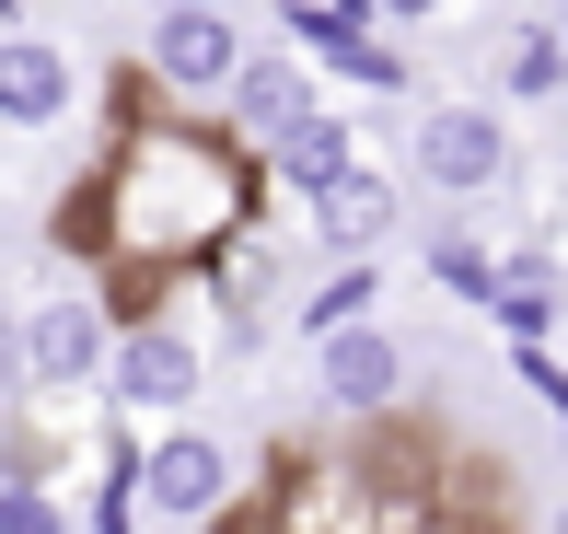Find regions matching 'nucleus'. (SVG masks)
<instances>
[{"mask_svg": "<svg viewBox=\"0 0 568 534\" xmlns=\"http://www.w3.org/2000/svg\"><path fill=\"white\" fill-rule=\"evenodd\" d=\"M395 221H406V198H395V174H372V163H348L337 187L314 198V244L325 256H372V244H395Z\"/></svg>", "mask_w": 568, "mask_h": 534, "instance_id": "1a4fd4ad", "label": "nucleus"}, {"mask_svg": "<svg viewBox=\"0 0 568 534\" xmlns=\"http://www.w3.org/2000/svg\"><path fill=\"white\" fill-rule=\"evenodd\" d=\"M348 163H359V129H348L337 105H325V117H302L291 140H267V174H278L291 198H325V187H337Z\"/></svg>", "mask_w": 568, "mask_h": 534, "instance_id": "9d476101", "label": "nucleus"}, {"mask_svg": "<svg viewBox=\"0 0 568 534\" xmlns=\"http://www.w3.org/2000/svg\"><path fill=\"white\" fill-rule=\"evenodd\" d=\"M557 36H568V0H557Z\"/></svg>", "mask_w": 568, "mask_h": 534, "instance_id": "6ab92c4d", "label": "nucleus"}, {"mask_svg": "<svg viewBox=\"0 0 568 534\" xmlns=\"http://www.w3.org/2000/svg\"><path fill=\"white\" fill-rule=\"evenodd\" d=\"M499 105H568V36H557V12L499 36Z\"/></svg>", "mask_w": 568, "mask_h": 534, "instance_id": "9b49d317", "label": "nucleus"}, {"mask_svg": "<svg viewBox=\"0 0 568 534\" xmlns=\"http://www.w3.org/2000/svg\"><path fill=\"white\" fill-rule=\"evenodd\" d=\"M0 534H70V512L36 488V476H12V488H0Z\"/></svg>", "mask_w": 568, "mask_h": 534, "instance_id": "2eb2a0df", "label": "nucleus"}, {"mask_svg": "<svg viewBox=\"0 0 568 534\" xmlns=\"http://www.w3.org/2000/svg\"><path fill=\"white\" fill-rule=\"evenodd\" d=\"M510 105L499 93H442V105H418V129H406V174H418L429 198H499L510 187Z\"/></svg>", "mask_w": 568, "mask_h": 534, "instance_id": "f257e3e1", "label": "nucleus"}, {"mask_svg": "<svg viewBox=\"0 0 568 534\" xmlns=\"http://www.w3.org/2000/svg\"><path fill=\"white\" fill-rule=\"evenodd\" d=\"M140 59H151V82H163L174 105H232L255 47H244V23H232V0H197V12H151Z\"/></svg>", "mask_w": 568, "mask_h": 534, "instance_id": "7ed1b4c3", "label": "nucleus"}, {"mask_svg": "<svg viewBox=\"0 0 568 534\" xmlns=\"http://www.w3.org/2000/svg\"><path fill=\"white\" fill-rule=\"evenodd\" d=\"M221 500H232V442H221V430H197V419L151 430V453H140V512H151V523H210Z\"/></svg>", "mask_w": 568, "mask_h": 534, "instance_id": "39448f33", "label": "nucleus"}, {"mask_svg": "<svg viewBox=\"0 0 568 534\" xmlns=\"http://www.w3.org/2000/svg\"><path fill=\"white\" fill-rule=\"evenodd\" d=\"M546 534H568V500H557V523H546Z\"/></svg>", "mask_w": 568, "mask_h": 534, "instance_id": "a211bd4d", "label": "nucleus"}, {"mask_svg": "<svg viewBox=\"0 0 568 534\" xmlns=\"http://www.w3.org/2000/svg\"><path fill=\"white\" fill-rule=\"evenodd\" d=\"M70 105H82V59H70L47 23H12V36H0V117H12L23 140H47V129H70Z\"/></svg>", "mask_w": 568, "mask_h": 534, "instance_id": "0eeeda50", "label": "nucleus"}, {"mask_svg": "<svg viewBox=\"0 0 568 534\" xmlns=\"http://www.w3.org/2000/svg\"><path fill=\"white\" fill-rule=\"evenodd\" d=\"M302 117H325V93H314V59H302V47H255V59H244V82H232V129H244V151L291 140Z\"/></svg>", "mask_w": 568, "mask_h": 534, "instance_id": "6e6552de", "label": "nucleus"}, {"mask_svg": "<svg viewBox=\"0 0 568 534\" xmlns=\"http://www.w3.org/2000/svg\"><path fill=\"white\" fill-rule=\"evenodd\" d=\"M348 12H359V23H442L453 0H348Z\"/></svg>", "mask_w": 568, "mask_h": 534, "instance_id": "dca6fc26", "label": "nucleus"}, {"mask_svg": "<svg viewBox=\"0 0 568 534\" xmlns=\"http://www.w3.org/2000/svg\"><path fill=\"white\" fill-rule=\"evenodd\" d=\"M151 12H197V0H151Z\"/></svg>", "mask_w": 568, "mask_h": 534, "instance_id": "f3484780", "label": "nucleus"}, {"mask_svg": "<svg viewBox=\"0 0 568 534\" xmlns=\"http://www.w3.org/2000/svg\"><path fill=\"white\" fill-rule=\"evenodd\" d=\"M93 372H116V325L93 291H47L23 302V337H12V384L23 395H82Z\"/></svg>", "mask_w": 568, "mask_h": 534, "instance_id": "f03ea898", "label": "nucleus"}, {"mask_svg": "<svg viewBox=\"0 0 568 534\" xmlns=\"http://www.w3.org/2000/svg\"><path fill=\"white\" fill-rule=\"evenodd\" d=\"M197 384H210V349H197L186 314H151V325H128V337H116V372H105L116 406H140V419H186Z\"/></svg>", "mask_w": 568, "mask_h": 534, "instance_id": "20e7f679", "label": "nucleus"}, {"mask_svg": "<svg viewBox=\"0 0 568 534\" xmlns=\"http://www.w3.org/2000/svg\"><path fill=\"white\" fill-rule=\"evenodd\" d=\"M429 279H442L453 302H499V291H510V268L487 256V233H476L464 210H453V221H429Z\"/></svg>", "mask_w": 568, "mask_h": 534, "instance_id": "f8f14e48", "label": "nucleus"}, {"mask_svg": "<svg viewBox=\"0 0 568 534\" xmlns=\"http://www.w3.org/2000/svg\"><path fill=\"white\" fill-rule=\"evenodd\" d=\"M314 395L337 406V419H383V406L406 395V337L383 314H348L314 337Z\"/></svg>", "mask_w": 568, "mask_h": 534, "instance_id": "423d86ee", "label": "nucleus"}, {"mask_svg": "<svg viewBox=\"0 0 568 534\" xmlns=\"http://www.w3.org/2000/svg\"><path fill=\"white\" fill-rule=\"evenodd\" d=\"M348 82H359V93H406V82H418V59H406L395 36H359V59H348Z\"/></svg>", "mask_w": 568, "mask_h": 534, "instance_id": "4468645a", "label": "nucleus"}, {"mask_svg": "<svg viewBox=\"0 0 568 534\" xmlns=\"http://www.w3.org/2000/svg\"><path fill=\"white\" fill-rule=\"evenodd\" d=\"M348 314H383L372 302V256H337V279L302 302V337H325V325H348Z\"/></svg>", "mask_w": 568, "mask_h": 534, "instance_id": "ddd939ff", "label": "nucleus"}]
</instances>
